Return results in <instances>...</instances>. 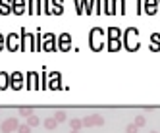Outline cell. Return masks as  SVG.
<instances>
[{"mask_svg":"<svg viewBox=\"0 0 160 133\" xmlns=\"http://www.w3.org/2000/svg\"><path fill=\"white\" fill-rule=\"evenodd\" d=\"M19 122H18V118H6V120L0 123V131L2 133H12V131H18L19 129Z\"/></svg>","mask_w":160,"mask_h":133,"instance_id":"1","label":"cell"},{"mask_svg":"<svg viewBox=\"0 0 160 133\" xmlns=\"http://www.w3.org/2000/svg\"><path fill=\"white\" fill-rule=\"evenodd\" d=\"M102 123V118L100 116H87L83 120V125H87V127H91V125H100Z\"/></svg>","mask_w":160,"mask_h":133,"instance_id":"2","label":"cell"},{"mask_svg":"<svg viewBox=\"0 0 160 133\" xmlns=\"http://www.w3.org/2000/svg\"><path fill=\"white\" fill-rule=\"evenodd\" d=\"M70 44H71V37H70L68 33H64V35L60 37V41H58V46H60L62 50H68Z\"/></svg>","mask_w":160,"mask_h":133,"instance_id":"3","label":"cell"},{"mask_svg":"<svg viewBox=\"0 0 160 133\" xmlns=\"http://www.w3.org/2000/svg\"><path fill=\"white\" fill-rule=\"evenodd\" d=\"M0 12L2 14L12 12V0H0Z\"/></svg>","mask_w":160,"mask_h":133,"instance_id":"4","label":"cell"},{"mask_svg":"<svg viewBox=\"0 0 160 133\" xmlns=\"http://www.w3.org/2000/svg\"><path fill=\"white\" fill-rule=\"evenodd\" d=\"M23 8H25V2H23V0H14L12 10L16 12V14H21V12H23Z\"/></svg>","mask_w":160,"mask_h":133,"instance_id":"5","label":"cell"},{"mask_svg":"<svg viewBox=\"0 0 160 133\" xmlns=\"http://www.w3.org/2000/svg\"><path fill=\"white\" fill-rule=\"evenodd\" d=\"M42 125H45V127H46V129H54V127H56V125H58V122H56V118L52 116V118H46V120H45V122H42Z\"/></svg>","mask_w":160,"mask_h":133,"instance_id":"6","label":"cell"},{"mask_svg":"<svg viewBox=\"0 0 160 133\" xmlns=\"http://www.w3.org/2000/svg\"><path fill=\"white\" fill-rule=\"evenodd\" d=\"M27 125H29V127H37V125H41V120L33 114V116H29V118H27Z\"/></svg>","mask_w":160,"mask_h":133,"instance_id":"7","label":"cell"},{"mask_svg":"<svg viewBox=\"0 0 160 133\" xmlns=\"http://www.w3.org/2000/svg\"><path fill=\"white\" fill-rule=\"evenodd\" d=\"M12 79H14V83H10V85H12L14 89H19V87H21V73H14Z\"/></svg>","mask_w":160,"mask_h":133,"instance_id":"8","label":"cell"},{"mask_svg":"<svg viewBox=\"0 0 160 133\" xmlns=\"http://www.w3.org/2000/svg\"><path fill=\"white\" fill-rule=\"evenodd\" d=\"M45 50H54V37H52V35H48V37H46Z\"/></svg>","mask_w":160,"mask_h":133,"instance_id":"9","label":"cell"},{"mask_svg":"<svg viewBox=\"0 0 160 133\" xmlns=\"http://www.w3.org/2000/svg\"><path fill=\"white\" fill-rule=\"evenodd\" d=\"M19 114L25 116V118H29V116H33V108L31 106H21L19 108Z\"/></svg>","mask_w":160,"mask_h":133,"instance_id":"10","label":"cell"},{"mask_svg":"<svg viewBox=\"0 0 160 133\" xmlns=\"http://www.w3.org/2000/svg\"><path fill=\"white\" fill-rule=\"evenodd\" d=\"M54 118H56V122L60 123V122H66V118H68V116H66V112H64V110H58V112L54 114Z\"/></svg>","mask_w":160,"mask_h":133,"instance_id":"11","label":"cell"},{"mask_svg":"<svg viewBox=\"0 0 160 133\" xmlns=\"http://www.w3.org/2000/svg\"><path fill=\"white\" fill-rule=\"evenodd\" d=\"M70 125H71V129H75V131H77V129L83 125V120H77V118H74V120L70 122Z\"/></svg>","mask_w":160,"mask_h":133,"instance_id":"12","label":"cell"},{"mask_svg":"<svg viewBox=\"0 0 160 133\" xmlns=\"http://www.w3.org/2000/svg\"><path fill=\"white\" fill-rule=\"evenodd\" d=\"M31 129H33V127H29L27 123H21L19 129H18V133H31Z\"/></svg>","mask_w":160,"mask_h":133,"instance_id":"13","label":"cell"},{"mask_svg":"<svg viewBox=\"0 0 160 133\" xmlns=\"http://www.w3.org/2000/svg\"><path fill=\"white\" fill-rule=\"evenodd\" d=\"M0 48H4V37H2V33H0Z\"/></svg>","mask_w":160,"mask_h":133,"instance_id":"14","label":"cell"},{"mask_svg":"<svg viewBox=\"0 0 160 133\" xmlns=\"http://www.w3.org/2000/svg\"><path fill=\"white\" fill-rule=\"evenodd\" d=\"M71 133H77V131H75V129H71Z\"/></svg>","mask_w":160,"mask_h":133,"instance_id":"15","label":"cell"}]
</instances>
